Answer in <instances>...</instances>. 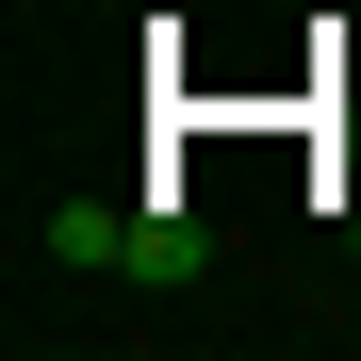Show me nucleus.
Segmentation results:
<instances>
[{"instance_id": "7ed1b4c3", "label": "nucleus", "mask_w": 361, "mask_h": 361, "mask_svg": "<svg viewBox=\"0 0 361 361\" xmlns=\"http://www.w3.org/2000/svg\"><path fill=\"white\" fill-rule=\"evenodd\" d=\"M345 263H361V197H345Z\"/></svg>"}, {"instance_id": "f03ea898", "label": "nucleus", "mask_w": 361, "mask_h": 361, "mask_svg": "<svg viewBox=\"0 0 361 361\" xmlns=\"http://www.w3.org/2000/svg\"><path fill=\"white\" fill-rule=\"evenodd\" d=\"M49 263H82V279H99V263H132V214H99V197H66V214H49Z\"/></svg>"}, {"instance_id": "f257e3e1", "label": "nucleus", "mask_w": 361, "mask_h": 361, "mask_svg": "<svg viewBox=\"0 0 361 361\" xmlns=\"http://www.w3.org/2000/svg\"><path fill=\"white\" fill-rule=\"evenodd\" d=\"M115 279H148V295H197V279H214V230L180 214V197H148V214H132V263H115Z\"/></svg>"}]
</instances>
